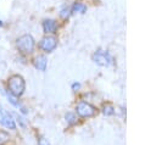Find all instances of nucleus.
Listing matches in <instances>:
<instances>
[{"label": "nucleus", "mask_w": 156, "mask_h": 145, "mask_svg": "<svg viewBox=\"0 0 156 145\" xmlns=\"http://www.w3.org/2000/svg\"><path fill=\"white\" fill-rule=\"evenodd\" d=\"M102 112H104V115H106V116H110V115H112L113 113V107L111 106V105H104V107H102Z\"/></svg>", "instance_id": "12"}, {"label": "nucleus", "mask_w": 156, "mask_h": 145, "mask_svg": "<svg viewBox=\"0 0 156 145\" xmlns=\"http://www.w3.org/2000/svg\"><path fill=\"white\" fill-rule=\"evenodd\" d=\"M0 26H2V23H1V21H0Z\"/></svg>", "instance_id": "16"}, {"label": "nucleus", "mask_w": 156, "mask_h": 145, "mask_svg": "<svg viewBox=\"0 0 156 145\" xmlns=\"http://www.w3.org/2000/svg\"><path fill=\"white\" fill-rule=\"evenodd\" d=\"M0 124L7 129H12V130L16 129V123H15L13 117L11 116V113L5 111L1 106H0Z\"/></svg>", "instance_id": "5"}, {"label": "nucleus", "mask_w": 156, "mask_h": 145, "mask_svg": "<svg viewBox=\"0 0 156 145\" xmlns=\"http://www.w3.org/2000/svg\"><path fill=\"white\" fill-rule=\"evenodd\" d=\"M38 145H50V143L44 136H39L38 138Z\"/></svg>", "instance_id": "13"}, {"label": "nucleus", "mask_w": 156, "mask_h": 145, "mask_svg": "<svg viewBox=\"0 0 156 145\" xmlns=\"http://www.w3.org/2000/svg\"><path fill=\"white\" fill-rule=\"evenodd\" d=\"M33 63H34L35 68H38L39 71H45L48 61H46V57H45V56H43V55H39V56H37V57L34 58Z\"/></svg>", "instance_id": "8"}, {"label": "nucleus", "mask_w": 156, "mask_h": 145, "mask_svg": "<svg viewBox=\"0 0 156 145\" xmlns=\"http://www.w3.org/2000/svg\"><path fill=\"white\" fill-rule=\"evenodd\" d=\"M85 10H87V6L83 5V4H80V2L74 4L73 7H72V11H73V12H84Z\"/></svg>", "instance_id": "9"}, {"label": "nucleus", "mask_w": 156, "mask_h": 145, "mask_svg": "<svg viewBox=\"0 0 156 145\" xmlns=\"http://www.w3.org/2000/svg\"><path fill=\"white\" fill-rule=\"evenodd\" d=\"M56 44H57V40H56L55 37L46 35V37H44V38L40 40L39 46H40V49H43L44 51L50 52V51H52V50L56 48Z\"/></svg>", "instance_id": "6"}, {"label": "nucleus", "mask_w": 156, "mask_h": 145, "mask_svg": "<svg viewBox=\"0 0 156 145\" xmlns=\"http://www.w3.org/2000/svg\"><path fill=\"white\" fill-rule=\"evenodd\" d=\"M79 87H80V84H79V83H74V84L72 85V89H73V90H76V89H78Z\"/></svg>", "instance_id": "15"}, {"label": "nucleus", "mask_w": 156, "mask_h": 145, "mask_svg": "<svg viewBox=\"0 0 156 145\" xmlns=\"http://www.w3.org/2000/svg\"><path fill=\"white\" fill-rule=\"evenodd\" d=\"M93 60L95 63H98L100 66H110L112 63V57H111L110 52L106 50H101V49H99L98 51L94 52Z\"/></svg>", "instance_id": "3"}, {"label": "nucleus", "mask_w": 156, "mask_h": 145, "mask_svg": "<svg viewBox=\"0 0 156 145\" xmlns=\"http://www.w3.org/2000/svg\"><path fill=\"white\" fill-rule=\"evenodd\" d=\"M7 88H9V93L16 97L21 96L24 90H26V82L23 79L22 76L20 74H13L7 80Z\"/></svg>", "instance_id": "1"}, {"label": "nucleus", "mask_w": 156, "mask_h": 145, "mask_svg": "<svg viewBox=\"0 0 156 145\" xmlns=\"http://www.w3.org/2000/svg\"><path fill=\"white\" fill-rule=\"evenodd\" d=\"M16 45L20 51H22L24 54H29L34 49V39L30 34H24V35H21L16 40Z\"/></svg>", "instance_id": "2"}, {"label": "nucleus", "mask_w": 156, "mask_h": 145, "mask_svg": "<svg viewBox=\"0 0 156 145\" xmlns=\"http://www.w3.org/2000/svg\"><path fill=\"white\" fill-rule=\"evenodd\" d=\"M69 11H71L69 9H63V10L61 11V16H62V17H68V16H69Z\"/></svg>", "instance_id": "14"}, {"label": "nucleus", "mask_w": 156, "mask_h": 145, "mask_svg": "<svg viewBox=\"0 0 156 145\" xmlns=\"http://www.w3.org/2000/svg\"><path fill=\"white\" fill-rule=\"evenodd\" d=\"M65 117H66V121H67L69 124H74V123L77 122V117H76V115L72 113V112H67Z\"/></svg>", "instance_id": "10"}, {"label": "nucleus", "mask_w": 156, "mask_h": 145, "mask_svg": "<svg viewBox=\"0 0 156 145\" xmlns=\"http://www.w3.org/2000/svg\"><path fill=\"white\" fill-rule=\"evenodd\" d=\"M9 139H10L9 134L6 132H4V130H0V145H4Z\"/></svg>", "instance_id": "11"}, {"label": "nucleus", "mask_w": 156, "mask_h": 145, "mask_svg": "<svg viewBox=\"0 0 156 145\" xmlns=\"http://www.w3.org/2000/svg\"><path fill=\"white\" fill-rule=\"evenodd\" d=\"M43 28H44V32H46V33H54L57 29V23L55 19L48 18L43 22Z\"/></svg>", "instance_id": "7"}, {"label": "nucleus", "mask_w": 156, "mask_h": 145, "mask_svg": "<svg viewBox=\"0 0 156 145\" xmlns=\"http://www.w3.org/2000/svg\"><path fill=\"white\" fill-rule=\"evenodd\" d=\"M76 111L80 117H91L96 112L95 107L93 105H90L89 102H85V101L78 102L76 106Z\"/></svg>", "instance_id": "4"}]
</instances>
